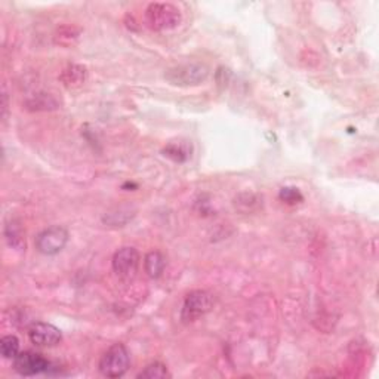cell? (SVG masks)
<instances>
[{
  "mask_svg": "<svg viewBox=\"0 0 379 379\" xmlns=\"http://www.w3.org/2000/svg\"><path fill=\"white\" fill-rule=\"evenodd\" d=\"M146 24L155 32H168L177 28L181 21V11L172 3H151L147 6L144 14Z\"/></svg>",
  "mask_w": 379,
  "mask_h": 379,
  "instance_id": "obj_1",
  "label": "cell"
},
{
  "mask_svg": "<svg viewBox=\"0 0 379 379\" xmlns=\"http://www.w3.org/2000/svg\"><path fill=\"white\" fill-rule=\"evenodd\" d=\"M209 67L203 63H184L169 68L165 79L178 88L199 86L209 77Z\"/></svg>",
  "mask_w": 379,
  "mask_h": 379,
  "instance_id": "obj_2",
  "label": "cell"
},
{
  "mask_svg": "<svg viewBox=\"0 0 379 379\" xmlns=\"http://www.w3.org/2000/svg\"><path fill=\"white\" fill-rule=\"evenodd\" d=\"M130 366V356L128 348L123 344L111 345L108 350L101 356L99 372L106 378H120L128 372Z\"/></svg>",
  "mask_w": 379,
  "mask_h": 379,
  "instance_id": "obj_3",
  "label": "cell"
},
{
  "mask_svg": "<svg viewBox=\"0 0 379 379\" xmlns=\"http://www.w3.org/2000/svg\"><path fill=\"white\" fill-rule=\"evenodd\" d=\"M213 295L206 291H193L190 292L182 304L181 320L184 323H193L200 317L208 314L213 309Z\"/></svg>",
  "mask_w": 379,
  "mask_h": 379,
  "instance_id": "obj_4",
  "label": "cell"
},
{
  "mask_svg": "<svg viewBox=\"0 0 379 379\" xmlns=\"http://www.w3.org/2000/svg\"><path fill=\"white\" fill-rule=\"evenodd\" d=\"M68 242V231L61 227V225H54V227L45 229L40 231L36 237V249L46 257H54L66 248Z\"/></svg>",
  "mask_w": 379,
  "mask_h": 379,
  "instance_id": "obj_5",
  "label": "cell"
},
{
  "mask_svg": "<svg viewBox=\"0 0 379 379\" xmlns=\"http://www.w3.org/2000/svg\"><path fill=\"white\" fill-rule=\"evenodd\" d=\"M139 252L132 248V246H125V248H120L115 257H113V271L116 273L117 278L122 280H132L137 275L139 269Z\"/></svg>",
  "mask_w": 379,
  "mask_h": 379,
  "instance_id": "obj_6",
  "label": "cell"
},
{
  "mask_svg": "<svg viewBox=\"0 0 379 379\" xmlns=\"http://www.w3.org/2000/svg\"><path fill=\"white\" fill-rule=\"evenodd\" d=\"M14 369L15 372L23 376H35L39 373H45L50 369V362L42 354L24 351L19 353L14 358Z\"/></svg>",
  "mask_w": 379,
  "mask_h": 379,
  "instance_id": "obj_7",
  "label": "cell"
},
{
  "mask_svg": "<svg viewBox=\"0 0 379 379\" xmlns=\"http://www.w3.org/2000/svg\"><path fill=\"white\" fill-rule=\"evenodd\" d=\"M28 338L32 344L37 347H54L63 340V333H61V331L54 324L36 322L30 326Z\"/></svg>",
  "mask_w": 379,
  "mask_h": 379,
  "instance_id": "obj_8",
  "label": "cell"
},
{
  "mask_svg": "<svg viewBox=\"0 0 379 379\" xmlns=\"http://www.w3.org/2000/svg\"><path fill=\"white\" fill-rule=\"evenodd\" d=\"M88 79V71L84 66L77 64H70L67 66L63 73L59 75V80L66 88H79Z\"/></svg>",
  "mask_w": 379,
  "mask_h": 379,
  "instance_id": "obj_9",
  "label": "cell"
},
{
  "mask_svg": "<svg viewBox=\"0 0 379 379\" xmlns=\"http://www.w3.org/2000/svg\"><path fill=\"white\" fill-rule=\"evenodd\" d=\"M166 269V258L163 257V253L155 251L147 253L144 260V270L148 278L151 279H159Z\"/></svg>",
  "mask_w": 379,
  "mask_h": 379,
  "instance_id": "obj_10",
  "label": "cell"
},
{
  "mask_svg": "<svg viewBox=\"0 0 379 379\" xmlns=\"http://www.w3.org/2000/svg\"><path fill=\"white\" fill-rule=\"evenodd\" d=\"M163 156H166L172 159L173 162H187L191 157V146H188L187 142L182 141H175V142H169V144L163 148Z\"/></svg>",
  "mask_w": 379,
  "mask_h": 379,
  "instance_id": "obj_11",
  "label": "cell"
},
{
  "mask_svg": "<svg viewBox=\"0 0 379 379\" xmlns=\"http://www.w3.org/2000/svg\"><path fill=\"white\" fill-rule=\"evenodd\" d=\"M26 108L32 111H48L58 108V101L49 94H36L26 101Z\"/></svg>",
  "mask_w": 379,
  "mask_h": 379,
  "instance_id": "obj_12",
  "label": "cell"
},
{
  "mask_svg": "<svg viewBox=\"0 0 379 379\" xmlns=\"http://www.w3.org/2000/svg\"><path fill=\"white\" fill-rule=\"evenodd\" d=\"M138 378L139 379H163V378H171V373L165 365L160 362H155L146 366L144 371H141L138 373Z\"/></svg>",
  "mask_w": 379,
  "mask_h": 379,
  "instance_id": "obj_13",
  "label": "cell"
},
{
  "mask_svg": "<svg viewBox=\"0 0 379 379\" xmlns=\"http://www.w3.org/2000/svg\"><path fill=\"white\" fill-rule=\"evenodd\" d=\"M0 353L5 358H15L19 354V341L14 335L3 336L0 341Z\"/></svg>",
  "mask_w": 379,
  "mask_h": 379,
  "instance_id": "obj_14",
  "label": "cell"
},
{
  "mask_svg": "<svg viewBox=\"0 0 379 379\" xmlns=\"http://www.w3.org/2000/svg\"><path fill=\"white\" fill-rule=\"evenodd\" d=\"M6 239L9 240V243H11V246H14V248L21 249L23 244L26 246L24 234L21 229H19V225H15L14 222L6 227Z\"/></svg>",
  "mask_w": 379,
  "mask_h": 379,
  "instance_id": "obj_15",
  "label": "cell"
},
{
  "mask_svg": "<svg viewBox=\"0 0 379 379\" xmlns=\"http://www.w3.org/2000/svg\"><path fill=\"white\" fill-rule=\"evenodd\" d=\"M279 199L286 204H298L304 200V196L296 187H283L279 191Z\"/></svg>",
  "mask_w": 379,
  "mask_h": 379,
  "instance_id": "obj_16",
  "label": "cell"
}]
</instances>
